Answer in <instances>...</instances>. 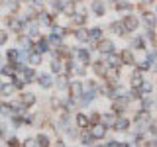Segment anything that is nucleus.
Masks as SVG:
<instances>
[{"instance_id":"39","label":"nucleus","mask_w":157,"mask_h":147,"mask_svg":"<svg viewBox=\"0 0 157 147\" xmlns=\"http://www.w3.org/2000/svg\"><path fill=\"white\" fill-rule=\"evenodd\" d=\"M0 67H2V61H0Z\"/></svg>"},{"instance_id":"11","label":"nucleus","mask_w":157,"mask_h":147,"mask_svg":"<svg viewBox=\"0 0 157 147\" xmlns=\"http://www.w3.org/2000/svg\"><path fill=\"white\" fill-rule=\"evenodd\" d=\"M69 90H71V96L77 100V96H81L82 92H85V86H82L78 81H75V82H69Z\"/></svg>"},{"instance_id":"13","label":"nucleus","mask_w":157,"mask_h":147,"mask_svg":"<svg viewBox=\"0 0 157 147\" xmlns=\"http://www.w3.org/2000/svg\"><path fill=\"white\" fill-rule=\"evenodd\" d=\"M141 82H144V77H141V71H136L134 75L130 77V88H140Z\"/></svg>"},{"instance_id":"1","label":"nucleus","mask_w":157,"mask_h":147,"mask_svg":"<svg viewBox=\"0 0 157 147\" xmlns=\"http://www.w3.org/2000/svg\"><path fill=\"white\" fill-rule=\"evenodd\" d=\"M122 24H124V28H126L128 33H130V32H136V29L140 28V18H136V16H132V14H128V16H124Z\"/></svg>"},{"instance_id":"4","label":"nucleus","mask_w":157,"mask_h":147,"mask_svg":"<svg viewBox=\"0 0 157 147\" xmlns=\"http://www.w3.org/2000/svg\"><path fill=\"white\" fill-rule=\"evenodd\" d=\"M141 22L145 24L147 29H153L155 24H157V16L155 12H149V10H145V12H141Z\"/></svg>"},{"instance_id":"38","label":"nucleus","mask_w":157,"mask_h":147,"mask_svg":"<svg viewBox=\"0 0 157 147\" xmlns=\"http://www.w3.org/2000/svg\"><path fill=\"white\" fill-rule=\"evenodd\" d=\"M110 2H116V0H110Z\"/></svg>"},{"instance_id":"8","label":"nucleus","mask_w":157,"mask_h":147,"mask_svg":"<svg viewBox=\"0 0 157 147\" xmlns=\"http://www.w3.org/2000/svg\"><path fill=\"white\" fill-rule=\"evenodd\" d=\"M20 75L26 78V82H33V81H37V73H36V69H33V67H24L22 71H20Z\"/></svg>"},{"instance_id":"6","label":"nucleus","mask_w":157,"mask_h":147,"mask_svg":"<svg viewBox=\"0 0 157 147\" xmlns=\"http://www.w3.org/2000/svg\"><path fill=\"white\" fill-rule=\"evenodd\" d=\"M96 49L104 55V53H114V41H108V39H98Z\"/></svg>"},{"instance_id":"15","label":"nucleus","mask_w":157,"mask_h":147,"mask_svg":"<svg viewBox=\"0 0 157 147\" xmlns=\"http://www.w3.org/2000/svg\"><path fill=\"white\" fill-rule=\"evenodd\" d=\"M110 32L116 33V36H126V33H128L122 22H112V24H110Z\"/></svg>"},{"instance_id":"2","label":"nucleus","mask_w":157,"mask_h":147,"mask_svg":"<svg viewBox=\"0 0 157 147\" xmlns=\"http://www.w3.org/2000/svg\"><path fill=\"white\" fill-rule=\"evenodd\" d=\"M149 122H151V116H149V112H147L145 108H144L141 112H137V114H136V126H137V130H144V127L149 124Z\"/></svg>"},{"instance_id":"17","label":"nucleus","mask_w":157,"mask_h":147,"mask_svg":"<svg viewBox=\"0 0 157 147\" xmlns=\"http://www.w3.org/2000/svg\"><path fill=\"white\" fill-rule=\"evenodd\" d=\"M100 122H102V124H106V126H114V122H116V112L112 110V112H106V114H100Z\"/></svg>"},{"instance_id":"32","label":"nucleus","mask_w":157,"mask_h":147,"mask_svg":"<svg viewBox=\"0 0 157 147\" xmlns=\"http://www.w3.org/2000/svg\"><path fill=\"white\" fill-rule=\"evenodd\" d=\"M59 106H61V102H59V98H53V100H51V108H55V110H57Z\"/></svg>"},{"instance_id":"22","label":"nucleus","mask_w":157,"mask_h":147,"mask_svg":"<svg viewBox=\"0 0 157 147\" xmlns=\"http://www.w3.org/2000/svg\"><path fill=\"white\" fill-rule=\"evenodd\" d=\"M75 124H77V127H81V130H85V127L90 124V122H88V118L85 116V114H77L75 116Z\"/></svg>"},{"instance_id":"37","label":"nucleus","mask_w":157,"mask_h":147,"mask_svg":"<svg viewBox=\"0 0 157 147\" xmlns=\"http://www.w3.org/2000/svg\"><path fill=\"white\" fill-rule=\"evenodd\" d=\"M144 2H147V4H149V2H153V0H144Z\"/></svg>"},{"instance_id":"16","label":"nucleus","mask_w":157,"mask_h":147,"mask_svg":"<svg viewBox=\"0 0 157 147\" xmlns=\"http://www.w3.org/2000/svg\"><path fill=\"white\" fill-rule=\"evenodd\" d=\"M20 102H22L26 108H32L33 106V102H36V96L32 94V92H24L22 96H20Z\"/></svg>"},{"instance_id":"33","label":"nucleus","mask_w":157,"mask_h":147,"mask_svg":"<svg viewBox=\"0 0 157 147\" xmlns=\"http://www.w3.org/2000/svg\"><path fill=\"white\" fill-rule=\"evenodd\" d=\"M24 145H26V147H32V145H36V141H33V139H26V141H24Z\"/></svg>"},{"instance_id":"34","label":"nucleus","mask_w":157,"mask_h":147,"mask_svg":"<svg viewBox=\"0 0 157 147\" xmlns=\"http://www.w3.org/2000/svg\"><path fill=\"white\" fill-rule=\"evenodd\" d=\"M8 143H10V145H18V139H16V137H10Z\"/></svg>"},{"instance_id":"21","label":"nucleus","mask_w":157,"mask_h":147,"mask_svg":"<svg viewBox=\"0 0 157 147\" xmlns=\"http://www.w3.org/2000/svg\"><path fill=\"white\" fill-rule=\"evenodd\" d=\"M102 39V29L100 28H90L88 29V41H98Z\"/></svg>"},{"instance_id":"31","label":"nucleus","mask_w":157,"mask_h":147,"mask_svg":"<svg viewBox=\"0 0 157 147\" xmlns=\"http://www.w3.org/2000/svg\"><path fill=\"white\" fill-rule=\"evenodd\" d=\"M134 143H136V145L144 143V135H141V134H137V135H136V139H134Z\"/></svg>"},{"instance_id":"12","label":"nucleus","mask_w":157,"mask_h":147,"mask_svg":"<svg viewBox=\"0 0 157 147\" xmlns=\"http://www.w3.org/2000/svg\"><path fill=\"white\" fill-rule=\"evenodd\" d=\"M114 127L116 131H128V127H130V120H128V118H116V122H114Z\"/></svg>"},{"instance_id":"9","label":"nucleus","mask_w":157,"mask_h":147,"mask_svg":"<svg viewBox=\"0 0 157 147\" xmlns=\"http://www.w3.org/2000/svg\"><path fill=\"white\" fill-rule=\"evenodd\" d=\"M75 57L82 63V65H88V63H90V51H88V49H82V47L75 49Z\"/></svg>"},{"instance_id":"14","label":"nucleus","mask_w":157,"mask_h":147,"mask_svg":"<svg viewBox=\"0 0 157 147\" xmlns=\"http://www.w3.org/2000/svg\"><path fill=\"white\" fill-rule=\"evenodd\" d=\"M61 12L65 14V16H73V14L77 12L75 2H73V0H65V2H63V10H61Z\"/></svg>"},{"instance_id":"23","label":"nucleus","mask_w":157,"mask_h":147,"mask_svg":"<svg viewBox=\"0 0 157 147\" xmlns=\"http://www.w3.org/2000/svg\"><path fill=\"white\" fill-rule=\"evenodd\" d=\"M134 8L128 0H116V10L118 12H130V10Z\"/></svg>"},{"instance_id":"30","label":"nucleus","mask_w":157,"mask_h":147,"mask_svg":"<svg viewBox=\"0 0 157 147\" xmlns=\"http://www.w3.org/2000/svg\"><path fill=\"white\" fill-rule=\"evenodd\" d=\"M6 41H8V32L6 29H0V45H4Z\"/></svg>"},{"instance_id":"35","label":"nucleus","mask_w":157,"mask_h":147,"mask_svg":"<svg viewBox=\"0 0 157 147\" xmlns=\"http://www.w3.org/2000/svg\"><path fill=\"white\" fill-rule=\"evenodd\" d=\"M2 137H4V130H2V127H0V139H2Z\"/></svg>"},{"instance_id":"25","label":"nucleus","mask_w":157,"mask_h":147,"mask_svg":"<svg viewBox=\"0 0 157 147\" xmlns=\"http://www.w3.org/2000/svg\"><path fill=\"white\" fill-rule=\"evenodd\" d=\"M94 135H92V134H86V131H85V134H82V137H81V143H85V145H90V143H94Z\"/></svg>"},{"instance_id":"20","label":"nucleus","mask_w":157,"mask_h":147,"mask_svg":"<svg viewBox=\"0 0 157 147\" xmlns=\"http://www.w3.org/2000/svg\"><path fill=\"white\" fill-rule=\"evenodd\" d=\"M120 61H122V63H126V65H134V63H136L134 53H132V51H126V49H124V51L120 53Z\"/></svg>"},{"instance_id":"29","label":"nucleus","mask_w":157,"mask_h":147,"mask_svg":"<svg viewBox=\"0 0 157 147\" xmlns=\"http://www.w3.org/2000/svg\"><path fill=\"white\" fill-rule=\"evenodd\" d=\"M88 122H90V126L96 124V122H100V114H98V112H92L90 118H88Z\"/></svg>"},{"instance_id":"26","label":"nucleus","mask_w":157,"mask_h":147,"mask_svg":"<svg viewBox=\"0 0 157 147\" xmlns=\"http://www.w3.org/2000/svg\"><path fill=\"white\" fill-rule=\"evenodd\" d=\"M36 143L37 145H49V137L45 134H37L36 135Z\"/></svg>"},{"instance_id":"10","label":"nucleus","mask_w":157,"mask_h":147,"mask_svg":"<svg viewBox=\"0 0 157 147\" xmlns=\"http://www.w3.org/2000/svg\"><path fill=\"white\" fill-rule=\"evenodd\" d=\"M37 82H39V86L45 88V90L53 86V78H51V75H47V73H41V75H37Z\"/></svg>"},{"instance_id":"24","label":"nucleus","mask_w":157,"mask_h":147,"mask_svg":"<svg viewBox=\"0 0 157 147\" xmlns=\"http://www.w3.org/2000/svg\"><path fill=\"white\" fill-rule=\"evenodd\" d=\"M132 47H136V49H145V37H144V36L134 37V41H132Z\"/></svg>"},{"instance_id":"18","label":"nucleus","mask_w":157,"mask_h":147,"mask_svg":"<svg viewBox=\"0 0 157 147\" xmlns=\"http://www.w3.org/2000/svg\"><path fill=\"white\" fill-rule=\"evenodd\" d=\"M73 33H75V37L78 39V41H88V29H86V28L78 26V28H77Z\"/></svg>"},{"instance_id":"3","label":"nucleus","mask_w":157,"mask_h":147,"mask_svg":"<svg viewBox=\"0 0 157 147\" xmlns=\"http://www.w3.org/2000/svg\"><path fill=\"white\" fill-rule=\"evenodd\" d=\"M106 131H108V126L106 124H102V122L92 124V131H90V134L94 135V139H104V137H106Z\"/></svg>"},{"instance_id":"5","label":"nucleus","mask_w":157,"mask_h":147,"mask_svg":"<svg viewBox=\"0 0 157 147\" xmlns=\"http://www.w3.org/2000/svg\"><path fill=\"white\" fill-rule=\"evenodd\" d=\"M128 104H130V96H118L116 100H114V104H112V110L116 112H124L126 108H128Z\"/></svg>"},{"instance_id":"36","label":"nucleus","mask_w":157,"mask_h":147,"mask_svg":"<svg viewBox=\"0 0 157 147\" xmlns=\"http://www.w3.org/2000/svg\"><path fill=\"white\" fill-rule=\"evenodd\" d=\"M20 2H26V4H32V0H20Z\"/></svg>"},{"instance_id":"28","label":"nucleus","mask_w":157,"mask_h":147,"mask_svg":"<svg viewBox=\"0 0 157 147\" xmlns=\"http://www.w3.org/2000/svg\"><path fill=\"white\" fill-rule=\"evenodd\" d=\"M51 71L53 73H63V67L59 65V61H51Z\"/></svg>"},{"instance_id":"19","label":"nucleus","mask_w":157,"mask_h":147,"mask_svg":"<svg viewBox=\"0 0 157 147\" xmlns=\"http://www.w3.org/2000/svg\"><path fill=\"white\" fill-rule=\"evenodd\" d=\"M92 69H94V73L98 77H106V69H108V65L104 61H96L94 65H92Z\"/></svg>"},{"instance_id":"7","label":"nucleus","mask_w":157,"mask_h":147,"mask_svg":"<svg viewBox=\"0 0 157 147\" xmlns=\"http://www.w3.org/2000/svg\"><path fill=\"white\" fill-rule=\"evenodd\" d=\"M90 10H92L94 16H104V14H106V4L102 2V0H92Z\"/></svg>"},{"instance_id":"27","label":"nucleus","mask_w":157,"mask_h":147,"mask_svg":"<svg viewBox=\"0 0 157 147\" xmlns=\"http://www.w3.org/2000/svg\"><path fill=\"white\" fill-rule=\"evenodd\" d=\"M140 92H141V94H149V92H151V85H149V82H141Z\"/></svg>"}]
</instances>
